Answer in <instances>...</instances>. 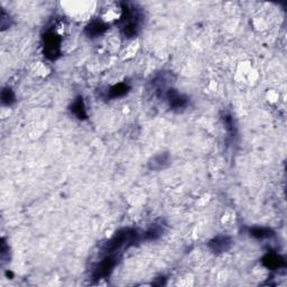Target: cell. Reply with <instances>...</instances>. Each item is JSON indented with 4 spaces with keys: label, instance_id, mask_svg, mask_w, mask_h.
Listing matches in <instances>:
<instances>
[{
    "label": "cell",
    "instance_id": "obj_7",
    "mask_svg": "<svg viewBox=\"0 0 287 287\" xmlns=\"http://www.w3.org/2000/svg\"><path fill=\"white\" fill-rule=\"evenodd\" d=\"M108 29V25L100 19H94L89 22L84 28V34L89 38H97L104 34Z\"/></svg>",
    "mask_w": 287,
    "mask_h": 287
},
{
    "label": "cell",
    "instance_id": "obj_13",
    "mask_svg": "<svg viewBox=\"0 0 287 287\" xmlns=\"http://www.w3.org/2000/svg\"><path fill=\"white\" fill-rule=\"evenodd\" d=\"M16 97L10 88H3L1 91V102L3 106H11L15 103Z\"/></svg>",
    "mask_w": 287,
    "mask_h": 287
},
{
    "label": "cell",
    "instance_id": "obj_1",
    "mask_svg": "<svg viewBox=\"0 0 287 287\" xmlns=\"http://www.w3.org/2000/svg\"><path fill=\"white\" fill-rule=\"evenodd\" d=\"M142 21L143 15L139 9L128 3H125L122 6V15L120 20L118 21V26L125 37L131 38L137 36Z\"/></svg>",
    "mask_w": 287,
    "mask_h": 287
},
{
    "label": "cell",
    "instance_id": "obj_2",
    "mask_svg": "<svg viewBox=\"0 0 287 287\" xmlns=\"http://www.w3.org/2000/svg\"><path fill=\"white\" fill-rule=\"evenodd\" d=\"M138 238L139 235L137 230L126 228V229H121L116 232L115 236H113L110 240L107 241L102 249L103 252H106L108 254H113L120 248L125 247V246L126 247H129V246L135 245Z\"/></svg>",
    "mask_w": 287,
    "mask_h": 287
},
{
    "label": "cell",
    "instance_id": "obj_8",
    "mask_svg": "<svg viewBox=\"0 0 287 287\" xmlns=\"http://www.w3.org/2000/svg\"><path fill=\"white\" fill-rule=\"evenodd\" d=\"M262 263L264 266L272 271L280 270V268L285 266L284 259L282 258L280 255L274 254V253H270V254H267L266 256H264L262 259Z\"/></svg>",
    "mask_w": 287,
    "mask_h": 287
},
{
    "label": "cell",
    "instance_id": "obj_9",
    "mask_svg": "<svg viewBox=\"0 0 287 287\" xmlns=\"http://www.w3.org/2000/svg\"><path fill=\"white\" fill-rule=\"evenodd\" d=\"M70 110L79 120H85L86 118H88V113H86L84 100L82 97L75 98L74 101H73L71 104Z\"/></svg>",
    "mask_w": 287,
    "mask_h": 287
},
{
    "label": "cell",
    "instance_id": "obj_11",
    "mask_svg": "<svg viewBox=\"0 0 287 287\" xmlns=\"http://www.w3.org/2000/svg\"><path fill=\"white\" fill-rule=\"evenodd\" d=\"M249 235L255 237L257 239H266V238H272L274 236V231L270 228H264V227H254L249 229Z\"/></svg>",
    "mask_w": 287,
    "mask_h": 287
},
{
    "label": "cell",
    "instance_id": "obj_12",
    "mask_svg": "<svg viewBox=\"0 0 287 287\" xmlns=\"http://www.w3.org/2000/svg\"><path fill=\"white\" fill-rule=\"evenodd\" d=\"M167 162L168 154H159L152 159V162L149 163V167L153 168V170H161Z\"/></svg>",
    "mask_w": 287,
    "mask_h": 287
},
{
    "label": "cell",
    "instance_id": "obj_5",
    "mask_svg": "<svg viewBox=\"0 0 287 287\" xmlns=\"http://www.w3.org/2000/svg\"><path fill=\"white\" fill-rule=\"evenodd\" d=\"M164 95H165L168 106L171 107L172 110H183L189 103V99L186 98L185 95L177 92L175 89H167L165 92H164Z\"/></svg>",
    "mask_w": 287,
    "mask_h": 287
},
{
    "label": "cell",
    "instance_id": "obj_3",
    "mask_svg": "<svg viewBox=\"0 0 287 287\" xmlns=\"http://www.w3.org/2000/svg\"><path fill=\"white\" fill-rule=\"evenodd\" d=\"M61 36L48 29L43 36V53L49 61H56L61 56Z\"/></svg>",
    "mask_w": 287,
    "mask_h": 287
},
{
    "label": "cell",
    "instance_id": "obj_6",
    "mask_svg": "<svg viewBox=\"0 0 287 287\" xmlns=\"http://www.w3.org/2000/svg\"><path fill=\"white\" fill-rule=\"evenodd\" d=\"M232 240L230 237L228 236H218L213 238L210 243H209V248H210L213 253L221 254L226 253L231 248Z\"/></svg>",
    "mask_w": 287,
    "mask_h": 287
},
{
    "label": "cell",
    "instance_id": "obj_10",
    "mask_svg": "<svg viewBox=\"0 0 287 287\" xmlns=\"http://www.w3.org/2000/svg\"><path fill=\"white\" fill-rule=\"evenodd\" d=\"M130 86L127 83H118L116 85L111 86L110 89L108 91V97L111 99H116V98H121L126 95L129 92Z\"/></svg>",
    "mask_w": 287,
    "mask_h": 287
},
{
    "label": "cell",
    "instance_id": "obj_4",
    "mask_svg": "<svg viewBox=\"0 0 287 287\" xmlns=\"http://www.w3.org/2000/svg\"><path fill=\"white\" fill-rule=\"evenodd\" d=\"M118 263V258L116 255L109 254V256L106 258H103L101 262H100L92 273V279L95 281L106 279L109 275L111 274L113 268L116 267Z\"/></svg>",
    "mask_w": 287,
    "mask_h": 287
},
{
    "label": "cell",
    "instance_id": "obj_14",
    "mask_svg": "<svg viewBox=\"0 0 287 287\" xmlns=\"http://www.w3.org/2000/svg\"><path fill=\"white\" fill-rule=\"evenodd\" d=\"M162 232H163V229L161 227L153 226L145 232L144 238H145V240H155V239H157V238H159V237H161Z\"/></svg>",
    "mask_w": 287,
    "mask_h": 287
}]
</instances>
